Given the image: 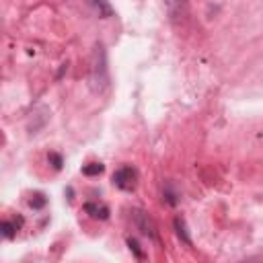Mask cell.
Here are the masks:
<instances>
[{
	"label": "cell",
	"instance_id": "obj_4",
	"mask_svg": "<svg viewBox=\"0 0 263 263\" xmlns=\"http://www.w3.org/2000/svg\"><path fill=\"white\" fill-rule=\"evenodd\" d=\"M134 216H136V224H138V228H140L144 234H148V236H156V226L152 224V220L148 218V214H144V212H134Z\"/></svg>",
	"mask_w": 263,
	"mask_h": 263
},
{
	"label": "cell",
	"instance_id": "obj_9",
	"mask_svg": "<svg viewBox=\"0 0 263 263\" xmlns=\"http://www.w3.org/2000/svg\"><path fill=\"white\" fill-rule=\"evenodd\" d=\"M29 205H31V208H41V205H45V197H43L41 193H35L33 199L29 201Z\"/></svg>",
	"mask_w": 263,
	"mask_h": 263
},
{
	"label": "cell",
	"instance_id": "obj_12",
	"mask_svg": "<svg viewBox=\"0 0 263 263\" xmlns=\"http://www.w3.org/2000/svg\"><path fill=\"white\" fill-rule=\"evenodd\" d=\"M49 158L53 160V166H55V168H60V166H62V158H60L58 154H49Z\"/></svg>",
	"mask_w": 263,
	"mask_h": 263
},
{
	"label": "cell",
	"instance_id": "obj_8",
	"mask_svg": "<svg viewBox=\"0 0 263 263\" xmlns=\"http://www.w3.org/2000/svg\"><path fill=\"white\" fill-rule=\"evenodd\" d=\"M82 173L84 175H99V173H103V164L101 162H90L88 166L82 168Z\"/></svg>",
	"mask_w": 263,
	"mask_h": 263
},
{
	"label": "cell",
	"instance_id": "obj_10",
	"mask_svg": "<svg viewBox=\"0 0 263 263\" xmlns=\"http://www.w3.org/2000/svg\"><path fill=\"white\" fill-rule=\"evenodd\" d=\"M127 245H129V249H132V251H134V253H136V257H140V259H142V257H144V253H142V251H140V247H138V242H136V240H134V238H127Z\"/></svg>",
	"mask_w": 263,
	"mask_h": 263
},
{
	"label": "cell",
	"instance_id": "obj_1",
	"mask_svg": "<svg viewBox=\"0 0 263 263\" xmlns=\"http://www.w3.org/2000/svg\"><path fill=\"white\" fill-rule=\"evenodd\" d=\"M90 88L95 92H105V88L109 86V68H107V53L103 49V45H95L92 55H90Z\"/></svg>",
	"mask_w": 263,
	"mask_h": 263
},
{
	"label": "cell",
	"instance_id": "obj_2",
	"mask_svg": "<svg viewBox=\"0 0 263 263\" xmlns=\"http://www.w3.org/2000/svg\"><path fill=\"white\" fill-rule=\"evenodd\" d=\"M166 14L175 27H183L189 21V4L187 0H164Z\"/></svg>",
	"mask_w": 263,
	"mask_h": 263
},
{
	"label": "cell",
	"instance_id": "obj_5",
	"mask_svg": "<svg viewBox=\"0 0 263 263\" xmlns=\"http://www.w3.org/2000/svg\"><path fill=\"white\" fill-rule=\"evenodd\" d=\"M88 4L95 8V12H97L101 18L113 16V6L109 4V0H88Z\"/></svg>",
	"mask_w": 263,
	"mask_h": 263
},
{
	"label": "cell",
	"instance_id": "obj_3",
	"mask_svg": "<svg viewBox=\"0 0 263 263\" xmlns=\"http://www.w3.org/2000/svg\"><path fill=\"white\" fill-rule=\"evenodd\" d=\"M136 181H138V173L132 168V166H121L115 175H113V183L123 189V191H132L136 187Z\"/></svg>",
	"mask_w": 263,
	"mask_h": 263
},
{
	"label": "cell",
	"instance_id": "obj_6",
	"mask_svg": "<svg viewBox=\"0 0 263 263\" xmlns=\"http://www.w3.org/2000/svg\"><path fill=\"white\" fill-rule=\"evenodd\" d=\"M84 210H86L92 218H99V220H105V218L109 216V210H107L105 205H101V203H86Z\"/></svg>",
	"mask_w": 263,
	"mask_h": 263
},
{
	"label": "cell",
	"instance_id": "obj_7",
	"mask_svg": "<svg viewBox=\"0 0 263 263\" xmlns=\"http://www.w3.org/2000/svg\"><path fill=\"white\" fill-rule=\"evenodd\" d=\"M175 230H177V236L185 242V245H191V238L187 234V226H185V220L183 218H177L175 220Z\"/></svg>",
	"mask_w": 263,
	"mask_h": 263
},
{
	"label": "cell",
	"instance_id": "obj_11",
	"mask_svg": "<svg viewBox=\"0 0 263 263\" xmlns=\"http://www.w3.org/2000/svg\"><path fill=\"white\" fill-rule=\"evenodd\" d=\"M2 230H4V236H6V238H12V234H14V232H12V226H10L8 222H4V224H2Z\"/></svg>",
	"mask_w": 263,
	"mask_h": 263
}]
</instances>
